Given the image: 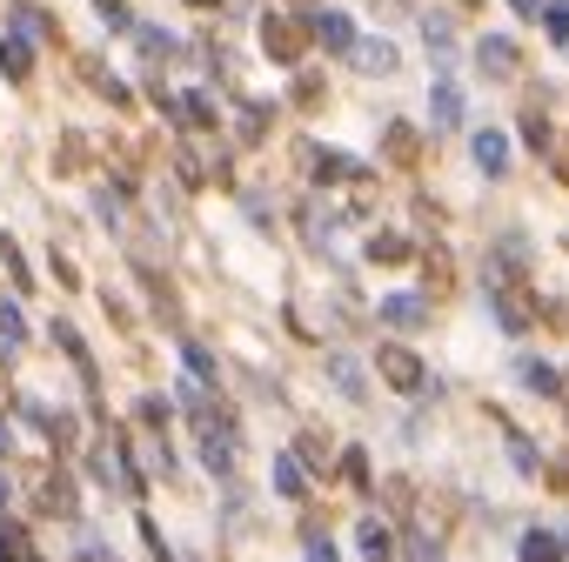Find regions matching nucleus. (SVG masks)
<instances>
[{
    "mask_svg": "<svg viewBox=\"0 0 569 562\" xmlns=\"http://www.w3.org/2000/svg\"><path fill=\"white\" fill-rule=\"evenodd\" d=\"M375 375H382L395 395H436V375L423 368L416 349H402V342H382V349H375Z\"/></svg>",
    "mask_w": 569,
    "mask_h": 562,
    "instance_id": "1",
    "label": "nucleus"
},
{
    "mask_svg": "<svg viewBox=\"0 0 569 562\" xmlns=\"http://www.w3.org/2000/svg\"><path fill=\"white\" fill-rule=\"evenodd\" d=\"M262 47H269L275 67H295L308 54V14H269L262 21Z\"/></svg>",
    "mask_w": 569,
    "mask_h": 562,
    "instance_id": "2",
    "label": "nucleus"
},
{
    "mask_svg": "<svg viewBox=\"0 0 569 562\" xmlns=\"http://www.w3.org/2000/svg\"><path fill=\"white\" fill-rule=\"evenodd\" d=\"M482 295H490V315H496V329H503V335H529L536 308H529V295H523L516 282H490Z\"/></svg>",
    "mask_w": 569,
    "mask_h": 562,
    "instance_id": "3",
    "label": "nucleus"
},
{
    "mask_svg": "<svg viewBox=\"0 0 569 562\" xmlns=\"http://www.w3.org/2000/svg\"><path fill=\"white\" fill-rule=\"evenodd\" d=\"M302 161H308V175H315L321 188H336V181H369V175H375L369 161H355V154H336V147H302Z\"/></svg>",
    "mask_w": 569,
    "mask_h": 562,
    "instance_id": "4",
    "label": "nucleus"
},
{
    "mask_svg": "<svg viewBox=\"0 0 569 562\" xmlns=\"http://www.w3.org/2000/svg\"><path fill=\"white\" fill-rule=\"evenodd\" d=\"M308 41H321L329 54H355V21L336 14V8H315L308 14Z\"/></svg>",
    "mask_w": 569,
    "mask_h": 562,
    "instance_id": "5",
    "label": "nucleus"
},
{
    "mask_svg": "<svg viewBox=\"0 0 569 562\" xmlns=\"http://www.w3.org/2000/svg\"><path fill=\"white\" fill-rule=\"evenodd\" d=\"M88 475H95V482H108V489H121V496H141V475H134V469H128V455H121V449H108V442L88 455Z\"/></svg>",
    "mask_w": 569,
    "mask_h": 562,
    "instance_id": "6",
    "label": "nucleus"
},
{
    "mask_svg": "<svg viewBox=\"0 0 569 562\" xmlns=\"http://www.w3.org/2000/svg\"><path fill=\"white\" fill-rule=\"evenodd\" d=\"M234 455H241V449H234V422L201 429V462H208V475H221V482H228V475H234Z\"/></svg>",
    "mask_w": 569,
    "mask_h": 562,
    "instance_id": "7",
    "label": "nucleus"
},
{
    "mask_svg": "<svg viewBox=\"0 0 569 562\" xmlns=\"http://www.w3.org/2000/svg\"><path fill=\"white\" fill-rule=\"evenodd\" d=\"M469 154H475V168L490 175V181H503V175H510V141H503L496 128H482V134L469 141Z\"/></svg>",
    "mask_w": 569,
    "mask_h": 562,
    "instance_id": "8",
    "label": "nucleus"
},
{
    "mask_svg": "<svg viewBox=\"0 0 569 562\" xmlns=\"http://www.w3.org/2000/svg\"><path fill=\"white\" fill-rule=\"evenodd\" d=\"M475 60H482V74H490V80H510L516 74V41L510 34H482L475 41Z\"/></svg>",
    "mask_w": 569,
    "mask_h": 562,
    "instance_id": "9",
    "label": "nucleus"
},
{
    "mask_svg": "<svg viewBox=\"0 0 569 562\" xmlns=\"http://www.w3.org/2000/svg\"><path fill=\"white\" fill-rule=\"evenodd\" d=\"M0 74H8L14 88H28V80H34V41H21V34H0Z\"/></svg>",
    "mask_w": 569,
    "mask_h": 562,
    "instance_id": "10",
    "label": "nucleus"
},
{
    "mask_svg": "<svg viewBox=\"0 0 569 562\" xmlns=\"http://www.w3.org/2000/svg\"><path fill=\"white\" fill-rule=\"evenodd\" d=\"M355 549H362V562H395L389 522H382V516H362V522H355Z\"/></svg>",
    "mask_w": 569,
    "mask_h": 562,
    "instance_id": "11",
    "label": "nucleus"
},
{
    "mask_svg": "<svg viewBox=\"0 0 569 562\" xmlns=\"http://www.w3.org/2000/svg\"><path fill=\"white\" fill-rule=\"evenodd\" d=\"M375 315L389 321V329H423V321H429V301H423V295H382Z\"/></svg>",
    "mask_w": 569,
    "mask_h": 562,
    "instance_id": "12",
    "label": "nucleus"
},
{
    "mask_svg": "<svg viewBox=\"0 0 569 562\" xmlns=\"http://www.w3.org/2000/svg\"><path fill=\"white\" fill-rule=\"evenodd\" d=\"M168 114H175L188 134H215V101H208L201 88H195V95H175V108H168Z\"/></svg>",
    "mask_w": 569,
    "mask_h": 562,
    "instance_id": "13",
    "label": "nucleus"
},
{
    "mask_svg": "<svg viewBox=\"0 0 569 562\" xmlns=\"http://www.w3.org/2000/svg\"><path fill=\"white\" fill-rule=\"evenodd\" d=\"M382 154L395 161V168H409V161L423 154V134H416L409 121H389V128H382Z\"/></svg>",
    "mask_w": 569,
    "mask_h": 562,
    "instance_id": "14",
    "label": "nucleus"
},
{
    "mask_svg": "<svg viewBox=\"0 0 569 562\" xmlns=\"http://www.w3.org/2000/svg\"><path fill=\"white\" fill-rule=\"evenodd\" d=\"M436 128H442V134L462 128V88H456V74H449V67L436 74Z\"/></svg>",
    "mask_w": 569,
    "mask_h": 562,
    "instance_id": "15",
    "label": "nucleus"
},
{
    "mask_svg": "<svg viewBox=\"0 0 569 562\" xmlns=\"http://www.w3.org/2000/svg\"><path fill=\"white\" fill-rule=\"evenodd\" d=\"M516 382H523L529 395H562V375H556L549 362H536V355H523V362H516Z\"/></svg>",
    "mask_w": 569,
    "mask_h": 562,
    "instance_id": "16",
    "label": "nucleus"
},
{
    "mask_svg": "<svg viewBox=\"0 0 569 562\" xmlns=\"http://www.w3.org/2000/svg\"><path fill=\"white\" fill-rule=\"evenodd\" d=\"M329 382H336L349 401H362V395H369V382H362V362H355V355H329Z\"/></svg>",
    "mask_w": 569,
    "mask_h": 562,
    "instance_id": "17",
    "label": "nucleus"
},
{
    "mask_svg": "<svg viewBox=\"0 0 569 562\" xmlns=\"http://www.w3.org/2000/svg\"><path fill=\"white\" fill-rule=\"evenodd\" d=\"M175 175H182V188H208V181H215V161L195 154V147H182V154H175Z\"/></svg>",
    "mask_w": 569,
    "mask_h": 562,
    "instance_id": "18",
    "label": "nucleus"
},
{
    "mask_svg": "<svg viewBox=\"0 0 569 562\" xmlns=\"http://www.w3.org/2000/svg\"><path fill=\"white\" fill-rule=\"evenodd\" d=\"M275 489H282L288 503H302V496H308V469H302L295 455H275Z\"/></svg>",
    "mask_w": 569,
    "mask_h": 562,
    "instance_id": "19",
    "label": "nucleus"
},
{
    "mask_svg": "<svg viewBox=\"0 0 569 562\" xmlns=\"http://www.w3.org/2000/svg\"><path fill=\"white\" fill-rule=\"evenodd\" d=\"M355 60H362V74H395V67H402V60H395V41H362Z\"/></svg>",
    "mask_w": 569,
    "mask_h": 562,
    "instance_id": "20",
    "label": "nucleus"
},
{
    "mask_svg": "<svg viewBox=\"0 0 569 562\" xmlns=\"http://www.w3.org/2000/svg\"><path fill=\"white\" fill-rule=\"evenodd\" d=\"M516 555H523V562H562V542H556L549 529H529V536L516 542Z\"/></svg>",
    "mask_w": 569,
    "mask_h": 562,
    "instance_id": "21",
    "label": "nucleus"
},
{
    "mask_svg": "<svg viewBox=\"0 0 569 562\" xmlns=\"http://www.w3.org/2000/svg\"><path fill=\"white\" fill-rule=\"evenodd\" d=\"M41 509H47V516H74V482H67V475H47V482H41Z\"/></svg>",
    "mask_w": 569,
    "mask_h": 562,
    "instance_id": "22",
    "label": "nucleus"
},
{
    "mask_svg": "<svg viewBox=\"0 0 569 562\" xmlns=\"http://www.w3.org/2000/svg\"><path fill=\"white\" fill-rule=\"evenodd\" d=\"M54 342H61V349H67V362H74V368H80V382H95V355H88V349H80V335H74V329H67V321H54Z\"/></svg>",
    "mask_w": 569,
    "mask_h": 562,
    "instance_id": "23",
    "label": "nucleus"
},
{
    "mask_svg": "<svg viewBox=\"0 0 569 562\" xmlns=\"http://www.w3.org/2000/svg\"><path fill=\"white\" fill-rule=\"evenodd\" d=\"M28 342V329H21V308L14 301H0V355H14Z\"/></svg>",
    "mask_w": 569,
    "mask_h": 562,
    "instance_id": "24",
    "label": "nucleus"
},
{
    "mask_svg": "<svg viewBox=\"0 0 569 562\" xmlns=\"http://www.w3.org/2000/svg\"><path fill=\"white\" fill-rule=\"evenodd\" d=\"M0 562H28V529L0 516Z\"/></svg>",
    "mask_w": 569,
    "mask_h": 562,
    "instance_id": "25",
    "label": "nucleus"
},
{
    "mask_svg": "<svg viewBox=\"0 0 569 562\" xmlns=\"http://www.w3.org/2000/svg\"><path fill=\"white\" fill-rule=\"evenodd\" d=\"M262 121H269V108H255V101H241V114H234V141H262Z\"/></svg>",
    "mask_w": 569,
    "mask_h": 562,
    "instance_id": "26",
    "label": "nucleus"
},
{
    "mask_svg": "<svg viewBox=\"0 0 569 562\" xmlns=\"http://www.w3.org/2000/svg\"><path fill=\"white\" fill-rule=\"evenodd\" d=\"M8 34H21V41H41V34H54V21L41 14V8H14V27Z\"/></svg>",
    "mask_w": 569,
    "mask_h": 562,
    "instance_id": "27",
    "label": "nucleus"
},
{
    "mask_svg": "<svg viewBox=\"0 0 569 562\" xmlns=\"http://www.w3.org/2000/svg\"><path fill=\"white\" fill-rule=\"evenodd\" d=\"M369 262H389V268L409 262V241H402V234H375V241H369Z\"/></svg>",
    "mask_w": 569,
    "mask_h": 562,
    "instance_id": "28",
    "label": "nucleus"
},
{
    "mask_svg": "<svg viewBox=\"0 0 569 562\" xmlns=\"http://www.w3.org/2000/svg\"><path fill=\"white\" fill-rule=\"evenodd\" d=\"M134 41H141V54H147V60L175 54V34H168V27H134Z\"/></svg>",
    "mask_w": 569,
    "mask_h": 562,
    "instance_id": "29",
    "label": "nucleus"
},
{
    "mask_svg": "<svg viewBox=\"0 0 569 562\" xmlns=\"http://www.w3.org/2000/svg\"><path fill=\"white\" fill-rule=\"evenodd\" d=\"M288 455H295L302 469H321V462H329V442H321V436H302V442H295Z\"/></svg>",
    "mask_w": 569,
    "mask_h": 562,
    "instance_id": "30",
    "label": "nucleus"
},
{
    "mask_svg": "<svg viewBox=\"0 0 569 562\" xmlns=\"http://www.w3.org/2000/svg\"><path fill=\"white\" fill-rule=\"evenodd\" d=\"M342 482H355V489H369V455H362V449H342Z\"/></svg>",
    "mask_w": 569,
    "mask_h": 562,
    "instance_id": "31",
    "label": "nucleus"
},
{
    "mask_svg": "<svg viewBox=\"0 0 569 562\" xmlns=\"http://www.w3.org/2000/svg\"><path fill=\"white\" fill-rule=\"evenodd\" d=\"M182 355H188V368H195V382H215V355H208L201 342H182Z\"/></svg>",
    "mask_w": 569,
    "mask_h": 562,
    "instance_id": "32",
    "label": "nucleus"
},
{
    "mask_svg": "<svg viewBox=\"0 0 569 562\" xmlns=\"http://www.w3.org/2000/svg\"><path fill=\"white\" fill-rule=\"evenodd\" d=\"M543 27H549L556 41H569V0H549V8H543Z\"/></svg>",
    "mask_w": 569,
    "mask_h": 562,
    "instance_id": "33",
    "label": "nucleus"
},
{
    "mask_svg": "<svg viewBox=\"0 0 569 562\" xmlns=\"http://www.w3.org/2000/svg\"><path fill=\"white\" fill-rule=\"evenodd\" d=\"M402 549H409V562H442V542L436 536H409Z\"/></svg>",
    "mask_w": 569,
    "mask_h": 562,
    "instance_id": "34",
    "label": "nucleus"
},
{
    "mask_svg": "<svg viewBox=\"0 0 569 562\" xmlns=\"http://www.w3.org/2000/svg\"><path fill=\"white\" fill-rule=\"evenodd\" d=\"M523 141H529V147H549V121H543V114H536V108H529V114H523Z\"/></svg>",
    "mask_w": 569,
    "mask_h": 562,
    "instance_id": "35",
    "label": "nucleus"
},
{
    "mask_svg": "<svg viewBox=\"0 0 569 562\" xmlns=\"http://www.w3.org/2000/svg\"><path fill=\"white\" fill-rule=\"evenodd\" d=\"M141 422H147V429H168V401L147 395V401H141Z\"/></svg>",
    "mask_w": 569,
    "mask_h": 562,
    "instance_id": "36",
    "label": "nucleus"
},
{
    "mask_svg": "<svg viewBox=\"0 0 569 562\" xmlns=\"http://www.w3.org/2000/svg\"><path fill=\"white\" fill-rule=\"evenodd\" d=\"M510 462H516V469H523V475H536V449H529V442H523V436H510Z\"/></svg>",
    "mask_w": 569,
    "mask_h": 562,
    "instance_id": "37",
    "label": "nucleus"
},
{
    "mask_svg": "<svg viewBox=\"0 0 569 562\" xmlns=\"http://www.w3.org/2000/svg\"><path fill=\"white\" fill-rule=\"evenodd\" d=\"M141 542L154 549V562H175V549H168V542H161V529H154V522H141Z\"/></svg>",
    "mask_w": 569,
    "mask_h": 562,
    "instance_id": "38",
    "label": "nucleus"
},
{
    "mask_svg": "<svg viewBox=\"0 0 569 562\" xmlns=\"http://www.w3.org/2000/svg\"><path fill=\"white\" fill-rule=\"evenodd\" d=\"M80 562H114V549H108V542H95V536H88V542H80Z\"/></svg>",
    "mask_w": 569,
    "mask_h": 562,
    "instance_id": "39",
    "label": "nucleus"
},
{
    "mask_svg": "<svg viewBox=\"0 0 569 562\" xmlns=\"http://www.w3.org/2000/svg\"><path fill=\"white\" fill-rule=\"evenodd\" d=\"M54 282H61V288H80V275H74V262H67V255H54Z\"/></svg>",
    "mask_w": 569,
    "mask_h": 562,
    "instance_id": "40",
    "label": "nucleus"
},
{
    "mask_svg": "<svg viewBox=\"0 0 569 562\" xmlns=\"http://www.w3.org/2000/svg\"><path fill=\"white\" fill-rule=\"evenodd\" d=\"M308 562H336V549H329V536H308Z\"/></svg>",
    "mask_w": 569,
    "mask_h": 562,
    "instance_id": "41",
    "label": "nucleus"
},
{
    "mask_svg": "<svg viewBox=\"0 0 569 562\" xmlns=\"http://www.w3.org/2000/svg\"><path fill=\"white\" fill-rule=\"evenodd\" d=\"M510 8H516V14H523V21H536V14H543V8H549V0H510Z\"/></svg>",
    "mask_w": 569,
    "mask_h": 562,
    "instance_id": "42",
    "label": "nucleus"
},
{
    "mask_svg": "<svg viewBox=\"0 0 569 562\" xmlns=\"http://www.w3.org/2000/svg\"><path fill=\"white\" fill-rule=\"evenodd\" d=\"M8 496H14V482H8V475H0V509H8Z\"/></svg>",
    "mask_w": 569,
    "mask_h": 562,
    "instance_id": "43",
    "label": "nucleus"
},
{
    "mask_svg": "<svg viewBox=\"0 0 569 562\" xmlns=\"http://www.w3.org/2000/svg\"><path fill=\"white\" fill-rule=\"evenodd\" d=\"M8 449H14V436H8V422H0V455H8Z\"/></svg>",
    "mask_w": 569,
    "mask_h": 562,
    "instance_id": "44",
    "label": "nucleus"
},
{
    "mask_svg": "<svg viewBox=\"0 0 569 562\" xmlns=\"http://www.w3.org/2000/svg\"><path fill=\"white\" fill-rule=\"evenodd\" d=\"M188 8H221V0H188Z\"/></svg>",
    "mask_w": 569,
    "mask_h": 562,
    "instance_id": "45",
    "label": "nucleus"
},
{
    "mask_svg": "<svg viewBox=\"0 0 569 562\" xmlns=\"http://www.w3.org/2000/svg\"><path fill=\"white\" fill-rule=\"evenodd\" d=\"M95 8H101V14H108V8H121V0H95Z\"/></svg>",
    "mask_w": 569,
    "mask_h": 562,
    "instance_id": "46",
    "label": "nucleus"
},
{
    "mask_svg": "<svg viewBox=\"0 0 569 562\" xmlns=\"http://www.w3.org/2000/svg\"><path fill=\"white\" fill-rule=\"evenodd\" d=\"M28 562H41V555H28Z\"/></svg>",
    "mask_w": 569,
    "mask_h": 562,
    "instance_id": "47",
    "label": "nucleus"
}]
</instances>
